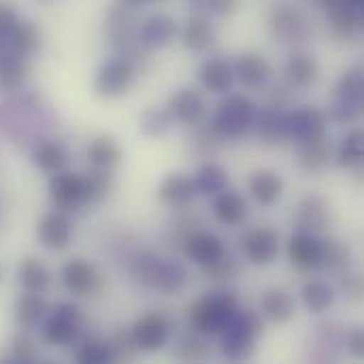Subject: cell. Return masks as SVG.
<instances>
[{
    "mask_svg": "<svg viewBox=\"0 0 364 364\" xmlns=\"http://www.w3.org/2000/svg\"><path fill=\"white\" fill-rule=\"evenodd\" d=\"M241 252L254 267H269L279 256V232L273 226H254L241 237Z\"/></svg>",
    "mask_w": 364,
    "mask_h": 364,
    "instance_id": "cell-13",
    "label": "cell"
},
{
    "mask_svg": "<svg viewBox=\"0 0 364 364\" xmlns=\"http://www.w3.org/2000/svg\"><path fill=\"white\" fill-rule=\"evenodd\" d=\"M230 64H232L235 81H239L247 90H262L273 77L271 62L256 51H243Z\"/></svg>",
    "mask_w": 364,
    "mask_h": 364,
    "instance_id": "cell-19",
    "label": "cell"
},
{
    "mask_svg": "<svg viewBox=\"0 0 364 364\" xmlns=\"http://www.w3.org/2000/svg\"><path fill=\"white\" fill-rule=\"evenodd\" d=\"M337 286H339V292L348 301H360L363 299V277L354 271V267L343 271L341 275H337Z\"/></svg>",
    "mask_w": 364,
    "mask_h": 364,
    "instance_id": "cell-52",
    "label": "cell"
},
{
    "mask_svg": "<svg viewBox=\"0 0 364 364\" xmlns=\"http://www.w3.org/2000/svg\"><path fill=\"white\" fill-rule=\"evenodd\" d=\"M328 23L337 38L356 41L363 34V9L350 4L348 0H335L324 6Z\"/></svg>",
    "mask_w": 364,
    "mask_h": 364,
    "instance_id": "cell-24",
    "label": "cell"
},
{
    "mask_svg": "<svg viewBox=\"0 0 364 364\" xmlns=\"http://www.w3.org/2000/svg\"><path fill=\"white\" fill-rule=\"evenodd\" d=\"M262 337V316L260 311L239 307L230 322L218 335L220 352L230 363H245L254 356L258 341Z\"/></svg>",
    "mask_w": 364,
    "mask_h": 364,
    "instance_id": "cell-3",
    "label": "cell"
},
{
    "mask_svg": "<svg viewBox=\"0 0 364 364\" xmlns=\"http://www.w3.org/2000/svg\"><path fill=\"white\" fill-rule=\"evenodd\" d=\"M203 275L209 279V282H215V284H228V282H235L239 275H241V260L226 252L224 256H220L215 262H211L209 267L200 269Z\"/></svg>",
    "mask_w": 364,
    "mask_h": 364,
    "instance_id": "cell-49",
    "label": "cell"
},
{
    "mask_svg": "<svg viewBox=\"0 0 364 364\" xmlns=\"http://www.w3.org/2000/svg\"><path fill=\"white\" fill-rule=\"evenodd\" d=\"M36 239L47 252H64L75 239V224L70 213L62 209H49L36 224Z\"/></svg>",
    "mask_w": 364,
    "mask_h": 364,
    "instance_id": "cell-12",
    "label": "cell"
},
{
    "mask_svg": "<svg viewBox=\"0 0 364 364\" xmlns=\"http://www.w3.org/2000/svg\"><path fill=\"white\" fill-rule=\"evenodd\" d=\"M256 102L245 94H228L215 109L209 126L224 141H239L254 128L256 119Z\"/></svg>",
    "mask_w": 364,
    "mask_h": 364,
    "instance_id": "cell-5",
    "label": "cell"
},
{
    "mask_svg": "<svg viewBox=\"0 0 364 364\" xmlns=\"http://www.w3.org/2000/svg\"><path fill=\"white\" fill-rule=\"evenodd\" d=\"M324 241V258H322V269H326L331 275H341L343 271L354 267V254L352 247L335 237L322 239Z\"/></svg>",
    "mask_w": 364,
    "mask_h": 364,
    "instance_id": "cell-43",
    "label": "cell"
},
{
    "mask_svg": "<svg viewBox=\"0 0 364 364\" xmlns=\"http://www.w3.org/2000/svg\"><path fill=\"white\" fill-rule=\"evenodd\" d=\"M47 311L49 303L45 301V294L19 292V296L13 303V320L19 331H36L43 324Z\"/></svg>",
    "mask_w": 364,
    "mask_h": 364,
    "instance_id": "cell-30",
    "label": "cell"
},
{
    "mask_svg": "<svg viewBox=\"0 0 364 364\" xmlns=\"http://www.w3.org/2000/svg\"><path fill=\"white\" fill-rule=\"evenodd\" d=\"M343 350L356 360L364 358V331L360 326L346 328V333H343Z\"/></svg>",
    "mask_w": 364,
    "mask_h": 364,
    "instance_id": "cell-54",
    "label": "cell"
},
{
    "mask_svg": "<svg viewBox=\"0 0 364 364\" xmlns=\"http://www.w3.org/2000/svg\"><path fill=\"white\" fill-rule=\"evenodd\" d=\"M196 188L194 179L188 173H171L162 179V183L156 190L158 203L171 207V209H181L188 207L196 200Z\"/></svg>",
    "mask_w": 364,
    "mask_h": 364,
    "instance_id": "cell-25",
    "label": "cell"
},
{
    "mask_svg": "<svg viewBox=\"0 0 364 364\" xmlns=\"http://www.w3.org/2000/svg\"><path fill=\"white\" fill-rule=\"evenodd\" d=\"M318 79H320V64L311 53L296 51V53H292L288 58V62H286V81L292 87L307 90V87L316 85Z\"/></svg>",
    "mask_w": 364,
    "mask_h": 364,
    "instance_id": "cell-36",
    "label": "cell"
},
{
    "mask_svg": "<svg viewBox=\"0 0 364 364\" xmlns=\"http://www.w3.org/2000/svg\"><path fill=\"white\" fill-rule=\"evenodd\" d=\"M200 2H203V9L198 13H205V15L211 13L218 17H232L243 4V0H200Z\"/></svg>",
    "mask_w": 364,
    "mask_h": 364,
    "instance_id": "cell-53",
    "label": "cell"
},
{
    "mask_svg": "<svg viewBox=\"0 0 364 364\" xmlns=\"http://www.w3.org/2000/svg\"><path fill=\"white\" fill-rule=\"evenodd\" d=\"M211 213H213V220L220 226L237 228V226H241L247 220L250 207H247V200L239 192L226 188V190H222L220 194L213 196Z\"/></svg>",
    "mask_w": 364,
    "mask_h": 364,
    "instance_id": "cell-27",
    "label": "cell"
},
{
    "mask_svg": "<svg viewBox=\"0 0 364 364\" xmlns=\"http://www.w3.org/2000/svg\"><path fill=\"white\" fill-rule=\"evenodd\" d=\"M198 83L211 94H228L235 83L232 64L226 58H207L198 66Z\"/></svg>",
    "mask_w": 364,
    "mask_h": 364,
    "instance_id": "cell-28",
    "label": "cell"
},
{
    "mask_svg": "<svg viewBox=\"0 0 364 364\" xmlns=\"http://www.w3.org/2000/svg\"><path fill=\"white\" fill-rule=\"evenodd\" d=\"M83 183H85L87 205H100L113 192V173L90 166L87 173H83Z\"/></svg>",
    "mask_w": 364,
    "mask_h": 364,
    "instance_id": "cell-48",
    "label": "cell"
},
{
    "mask_svg": "<svg viewBox=\"0 0 364 364\" xmlns=\"http://www.w3.org/2000/svg\"><path fill=\"white\" fill-rule=\"evenodd\" d=\"M269 32L279 43H301L309 34V19L305 13L288 2H279L269 13Z\"/></svg>",
    "mask_w": 364,
    "mask_h": 364,
    "instance_id": "cell-11",
    "label": "cell"
},
{
    "mask_svg": "<svg viewBox=\"0 0 364 364\" xmlns=\"http://www.w3.org/2000/svg\"><path fill=\"white\" fill-rule=\"evenodd\" d=\"M109 346H111V352H113V358L115 360H134L141 352L130 335V328H115L109 337Z\"/></svg>",
    "mask_w": 364,
    "mask_h": 364,
    "instance_id": "cell-51",
    "label": "cell"
},
{
    "mask_svg": "<svg viewBox=\"0 0 364 364\" xmlns=\"http://www.w3.org/2000/svg\"><path fill=\"white\" fill-rule=\"evenodd\" d=\"M15 284L21 292L30 294H47L53 284L51 269L36 256H26L17 264L15 271Z\"/></svg>",
    "mask_w": 364,
    "mask_h": 364,
    "instance_id": "cell-26",
    "label": "cell"
},
{
    "mask_svg": "<svg viewBox=\"0 0 364 364\" xmlns=\"http://www.w3.org/2000/svg\"><path fill=\"white\" fill-rule=\"evenodd\" d=\"M60 284L73 299H96L105 290V277L85 258L75 256L60 269Z\"/></svg>",
    "mask_w": 364,
    "mask_h": 364,
    "instance_id": "cell-9",
    "label": "cell"
},
{
    "mask_svg": "<svg viewBox=\"0 0 364 364\" xmlns=\"http://www.w3.org/2000/svg\"><path fill=\"white\" fill-rule=\"evenodd\" d=\"M181 254L186 256V260H190L192 264H196L198 269L209 267L211 262H215L220 256H224L228 252L226 243L222 237H218L215 232H209L205 228H198L194 232H190L181 245H179Z\"/></svg>",
    "mask_w": 364,
    "mask_h": 364,
    "instance_id": "cell-15",
    "label": "cell"
},
{
    "mask_svg": "<svg viewBox=\"0 0 364 364\" xmlns=\"http://www.w3.org/2000/svg\"><path fill=\"white\" fill-rule=\"evenodd\" d=\"M85 324H87V318L77 303L60 301L53 307H49L38 331L47 346L73 348L85 333Z\"/></svg>",
    "mask_w": 364,
    "mask_h": 364,
    "instance_id": "cell-4",
    "label": "cell"
},
{
    "mask_svg": "<svg viewBox=\"0 0 364 364\" xmlns=\"http://www.w3.org/2000/svg\"><path fill=\"white\" fill-rule=\"evenodd\" d=\"M175 333V320L166 311H149L134 320L130 326V335L141 354H156L162 352Z\"/></svg>",
    "mask_w": 364,
    "mask_h": 364,
    "instance_id": "cell-8",
    "label": "cell"
},
{
    "mask_svg": "<svg viewBox=\"0 0 364 364\" xmlns=\"http://www.w3.org/2000/svg\"><path fill=\"white\" fill-rule=\"evenodd\" d=\"M198 228H203V215L188 205L181 209H175V218L168 222V228H166V239L171 245L179 247L181 241Z\"/></svg>",
    "mask_w": 364,
    "mask_h": 364,
    "instance_id": "cell-45",
    "label": "cell"
},
{
    "mask_svg": "<svg viewBox=\"0 0 364 364\" xmlns=\"http://www.w3.org/2000/svg\"><path fill=\"white\" fill-rule=\"evenodd\" d=\"M73 356L79 364H107L113 363V352L109 346V339L102 337H87L85 333L81 335V339L73 346Z\"/></svg>",
    "mask_w": 364,
    "mask_h": 364,
    "instance_id": "cell-42",
    "label": "cell"
},
{
    "mask_svg": "<svg viewBox=\"0 0 364 364\" xmlns=\"http://www.w3.org/2000/svg\"><path fill=\"white\" fill-rule=\"evenodd\" d=\"M41 360V348L30 331H19L13 335L6 352H2L0 363L6 364H34Z\"/></svg>",
    "mask_w": 364,
    "mask_h": 364,
    "instance_id": "cell-41",
    "label": "cell"
},
{
    "mask_svg": "<svg viewBox=\"0 0 364 364\" xmlns=\"http://www.w3.org/2000/svg\"><path fill=\"white\" fill-rule=\"evenodd\" d=\"M28 156H30V162L36 171L45 173V175H53L62 168L68 166V160H70V151L68 147L55 139L53 134L51 136H43L38 139L30 149H28Z\"/></svg>",
    "mask_w": 364,
    "mask_h": 364,
    "instance_id": "cell-21",
    "label": "cell"
},
{
    "mask_svg": "<svg viewBox=\"0 0 364 364\" xmlns=\"http://www.w3.org/2000/svg\"><path fill=\"white\" fill-rule=\"evenodd\" d=\"M220 139L218 134L211 130L209 122H203L198 126H192L190 128V134L186 139V145H188V151L196 158H205V160H211L220 147Z\"/></svg>",
    "mask_w": 364,
    "mask_h": 364,
    "instance_id": "cell-46",
    "label": "cell"
},
{
    "mask_svg": "<svg viewBox=\"0 0 364 364\" xmlns=\"http://www.w3.org/2000/svg\"><path fill=\"white\" fill-rule=\"evenodd\" d=\"M333 98L364 102V75L360 66H350L339 75L333 87Z\"/></svg>",
    "mask_w": 364,
    "mask_h": 364,
    "instance_id": "cell-47",
    "label": "cell"
},
{
    "mask_svg": "<svg viewBox=\"0 0 364 364\" xmlns=\"http://www.w3.org/2000/svg\"><path fill=\"white\" fill-rule=\"evenodd\" d=\"M290 264L299 273H318L322 271V258H324V241L320 235L296 230L286 247Z\"/></svg>",
    "mask_w": 364,
    "mask_h": 364,
    "instance_id": "cell-14",
    "label": "cell"
},
{
    "mask_svg": "<svg viewBox=\"0 0 364 364\" xmlns=\"http://www.w3.org/2000/svg\"><path fill=\"white\" fill-rule=\"evenodd\" d=\"M173 126H175V117L171 115L166 105L164 107H147L139 115V130L147 139H162L173 130Z\"/></svg>",
    "mask_w": 364,
    "mask_h": 364,
    "instance_id": "cell-44",
    "label": "cell"
},
{
    "mask_svg": "<svg viewBox=\"0 0 364 364\" xmlns=\"http://www.w3.org/2000/svg\"><path fill=\"white\" fill-rule=\"evenodd\" d=\"M87 164L92 168H100V171H109L115 173L124 160V151L122 145L117 143L115 136L111 134H98L90 141L87 151H85Z\"/></svg>",
    "mask_w": 364,
    "mask_h": 364,
    "instance_id": "cell-31",
    "label": "cell"
},
{
    "mask_svg": "<svg viewBox=\"0 0 364 364\" xmlns=\"http://www.w3.org/2000/svg\"><path fill=\"white\" fill-rule=\"evenodd\" d=\"M301 301L309 314L320 316V314H326L335 305L337 290L333 284H328L324 279H309L301 288Z\"/></svg>",
    "mask_w": 364,
    "mask_h": 364,
    "instance_id": "cell-38",
    "label": "cell"
},
{
    "mask_svg": "<svg viewBox=\"0 0 364 364\" xmlns=\"http://www.w3.org/2000/svg\"><path fill=\"white\" fill-rule=\"evenodd\" d=\"M343 333L346 328L337 320H326L320 322L311 335V352L309 358L314 363H337L346 350H343Z\"/></svg>",
    "mask_w": 364,
    "mask_h": 364,
    "instance_id": "cell-17",
    "label": "cell"
},
{
    "mask_svg": "<svg viewBox=\"0 0 364 364\" xmlns=\"http://www.w3.org/2000/svg\"><path fill=\"white\" fill-rule=\"evenodd\" d=\"M58 130V115L38 90L19 87L0 100V134L15 147L30 149L38 139Z\"/></svg>",
    "mask_w": 364,
    "mask_h": 364,
    "instance_id": "cell-1",
    "label": "cell"
},
{
    "mask_svg": "<svg viewBox=\"0 0 364 364\" xmlns=\"http://www.w3.org/2000/svg\"><path fill=\"white\" fill-rule=\"evenodd\" d=\"M136 34L143 47H147L149 51H156L175 43V38L179 36V23L171 13L158 11L145 17L143 21H139Z\"/></svg>",
    "mask_w": 364,
    "mask_h": 364,
    "instance_id": "cell-16",
    "label": "cell"
},
{
    "mask_svg": "<svg viewBox=\"0 0 364 364\" xmlns=\"http://www.w3.org/2000/svg\"><path fill=\"white\" fill-rule=\"evenodd\" d=\"M166 109L171 111L175 122L183 124L186 128H192V126H198V124L207 122V113H209L205 96L198 90H194V87L177 90L168 98Z\"/></svg>",
    "mask_w": 364,
    "mask_h": 364,
    "instance_id": "cell-18",
    "label": "cell"
},
{
    "mask_svg": "<svg viewBox=\"0 0 364 364\" xmlns=\"http://www.w3.org/2000/svg\"><path fill=\"white\" fill-rule=\"evenodd\" d=\"M179 36L190 53H205L215 41V30L205 13H194L183 28H179Z\"/></svg>",
    "mask_w": 364,
    "mask_h": 364,
    "instance_id": "cell-34",
    "label": "cell"
},
{
    "mask_svg": "<svg viewBox=\"0 0 364 364\" xmlns=\"http://www.w3.org/2000/svg\"><path fill=\"white\" fill-rule=\"evenodd\" d=\"M130 282L147 292L175 296L188 286V269L177 258H166L156 252H136L128 258Z\"/></svg>",
    "mask_w": 364,
    "mask_h": 364,
    "instance_id": "cell-2",
    "label": "cell"
},
{
    "mask_svg": "<svg viewBox=\"0 0 364 364\" xmlns=\"http://www.w3.org/2000/svg\"><path fill=\"white\" fill-rule=\"evenodd\" d=\"M4 273H6V269H4L2 262H0V284H2V279H4Z\"/></svg>",
    "mask_w": 364,
    "mask_h": 364,
    "instance_id": "cell-57",
    "label": "cell"
},
{
    "mask_svg": "<svg viewBox=\"0 0 364 364\" xmlns=\"http://www.w3.org/2000/svg\"><path fill=\"white\" fill-rule=\"evenodd\" d=\"M47 196L51 207L62 209L66 213L79 211L83 207H87V196H85V183H83V175L62 168L53 175H49L47 181Z\"/></svg>",
    "mask_w": 364,
    "mask_h": 364,
    "instance_id": "cell-10",
    "label": "cell"
},
{
    "mask_svg": "<svg viewBox=\"0 0 364 364\" xmlns=\"http://www.w3.org/2000/svg\"><path fill=\"white\" fill-rule=\"evenodd\" d=\"M117 4H122V6H126V9H132V11H136L139 6H143V4H147V2H151V0H115Z\"/></svg>",
    "mask_w": 364,
    "mask_h": 364,
    "instance_id": "cell-55",
    "label": "cell"
},
{
    "mask_svg": "<svg viewBox=\"0 0 364 364\" xmlns=\"http://www.w3.org/2000/svg\"><path fill=\"white\" fill-rule=\"evenodd\" d=\"M192 179H194L196 194L198 196H211V198L215 194H220L222 190H226L228 183H230V177H228L226 166H222L215 160H205L198 166V171L192 175Z\"/></svg>",
    "mask_w": 364,
    "mask_h": 364,
    "instance_id": "cell-37",
    "label": "cell"
},
{
    "mask_svg": "<svg viewBox=\"0 0 364 364\" xmlns=\"http://www.w3.org/2000/svg\"><path fill=\"white\" fill-rule=\"evenodd\" d=\"M139 75L141 73L128 58L113 53L94 73L92 90L100 98H119L130 92V87L134 85Z\"/></svg>",
    "mask_w": 364,
    "mask_h": 364,
    "instance_id": "cell-7",
    "label": "cell"
},
{
    "mask_svg": "<svg viewBox=\"0 0 364 364\" xmlns=\"http://www.w3.org/2000/svg\"><path fill=\"white\" fill-rule=\"evenodd\" d=\"M326 119L337 124V126H346V124H356L363 115V102H352V100H341V98H333L331 105L324 111Z\"/></svg>",
    "mask_w": 364,
    "mask_h": 364,
    "instance_id": "cell-50",
    "label": "cell"
},
{
    "mask_svg": "<svg viewBox=\"0 0 364 364\" xmlns=\"http://www.w3.org/2000/svg\"><path fill=\"white\" fill-rule=\"evenodd\" d=\"M247 188H250V194L252 198L262 205V207H273L282 200L284 196V190H286V183H284V177L277 173V171H271V168H260V171H254L250 175V181H247Z\"/></svg>",
    "mask_w": 364,
    "mask_h": 364,
    "instance_id": "cell-29",
    "label": "cell"
},
{
    "mask_svg": "<svg viewBox=\"0 0 364 364\" xmlns=\"http://www.w3.org/2000/svg\"><path fill=\"white\" fill-rule=\"evenodd\" d=\"M350 4H354V6H358V9H364V0H348Z\"/></svg>",
    "mask_w": 364,
    "mask_h": 364,
    "instance_id": "cell-56",
    "label": "cell"
},
{
    "mask_svg": "<svg viewBox=\"0 0 364 364\" xmlns=\"http://www.w3.org/2000/svg\"><path fill=\"white\" fill-rule=\"evenodd\" d=\"M363 160L364 132L363 128L356 126V128H350V130L343 134V139H341V143H339V147H337V151H335V162H337L339 168L356 171V168L363 166Z\"/></svg>",
    "mask_w": 364,
    "mask_h": 364,
    "instance_id": "cell-40",
    "label": "cell"
},
{
    "mask_svg": "<svg viewBox=\"0 0 364 364\" xmlns=\"http://www.w3.org/2000/svg\"><path fill=\"white\" fill-rule=\"evenodd\" d=\"M331 205L324 196L320 194H307L299 200L294 209V222L296 230L322 235L331 226Z\"/></svg>",
    "mask_w": 364,
    "mask_h": 364,
    "instance_id": "cell-20",
    "label": "cell"
},
{
    "mask_svg": "<svg viewBox=\"0 0 364 364\" xmlns=\"http://www.w3.org/2000/svg\"><path fill=\"white\" fill-rule=\"evenodd\" d=\"M239 307H241L239 299L232 292L215 290V292L200 296L194 305H190L188 322L196 331H200L209 337H218L222 333V328L230 322V318L237 314Z\"/></svg>",
    "mask_w": 364,
    "mask_h": 364,
    "instance_id": "cell-6",
    "label": "cell"
},
{
    "mask_svg": "<svg viewBox=\"0 0 364 364\" xmlns=\"http://www.w3.org/2000/svg\"><path fill=\"white\" fill-rule=\"evenodd\" d=\"M211 337L196 331L194 326H188L181 331L173 346V356L179 363H205L211 356Z\"/></svg>",
    "mask_w": 364,
    "mask_h": 364,
    "instance_id": "cell-33",
    "label": "cell"
},
{
    "mask_svg": "<svg viewBox=\"0 0 364 364\" xmlns=\"http://www.w3.org/2000/svg\"><path fill=\"white\" fill-rule=\"evenodd\" d=\"M331 156H333V145H331L328 134L311 139V141L296 143V162L309 175L322 173L328 166Z\"/></svg>",
    "mask_w": 364,
    "mask_h": 364,
    "instance_id": "cell-35",
    "label": "cell"
},
{
    "mask_svg": "<svg viewBox=\"0 0 364 364\" xmlns=\"http://www.w3.org/2000/svg\"><path fill=\"white\" fill-rule=\"evenodd\" d=\"M260 316L273 324H288L296 316V303L284 288H269L260 296Z\"/></svg>",
    "mask_w": 364,
    "mask_h": 364,
    "instance_id": "cell-32",
    "label": "cell"
},
{
    "mask_svg": "<svg viewBox=\"0 0 364 364\" xmlns=\"http://www.w3.org/2000/svg\"><path fill=\"white\" fill-rule=\"evenodd\" d=\"M30 62L15 53H0V94L15 92L26 85L30 77Z\"/></svg>",
    "mask_w": 364,
    "mask_h": 364,
    "instance_id": "cell-39",
    "label": "cell"
},
{
    "mask_svg": "<svg viewBox=\"0 0 364 364\" xmlns=\"http://www.w3.org/2000/svg\"><path fill=\"white\" fill-rule=\"evenodd\" d=\"M252 130L267 145H279V143L290 141V132H288V109L275 107V105H267V107L258 109Z\"/></svg>",
    "mask_w": 364,
    "mask_h": 364,
    "instance_id": "cell-23",
    "label": "cell"
},
{
    "mask_svg": "<svg viewBox=\"0 0 364 364\" xmlns=\"http://www.w3.org/2000/svg\"><path fill=\"white\" fill-rule=\"evenodd\" d=\"M288 132H290V141L294 143L311 141L328 134V119L324 111L316 107H301L288 111Z\"/></svg>",
    "mask_w": 364,
    "mask_h": 364,
    "instance_id": "cell-22",
    "label": "cell"
}]
</instances>
